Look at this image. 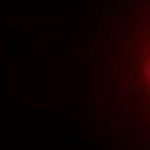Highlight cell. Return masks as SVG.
Here are the masks:
<instances>
[{"mask_svg":"<svg viewBox=\"0 0 150 150\" xmlns=\"http://www.w3.org/2000/svg\"><path fill=\"white\" fill-rule=\"evenodd\" d=\"M142 75H145V86L150 91V42H148V49H145V62H142Z\"/></svg>","mask_w":150,"mask_h":150,"instance_id":"cell-1","label":"cell"}]
</instances>
